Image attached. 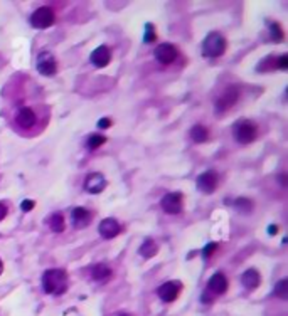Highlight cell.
I'll use <instances>...</instances> for the list:
<instances>
[{
    "label": "cell",
    "instance_id": "7402d4cb",
    "mask_svg": "<svg viewBox=\"0 0 288 316\" xmlns=\"http://www.w3.org/2000/svg\"><path fill=\"white\" fill-rule=\"evenodd\" d=\"M105 141H107V137H103V135H90L88 141H86V146H88V150L93 152V150L100 148Z\"/></svg>",
    "mask_w": 288,
    "mask_h": 316
},
{
    "label": "cell",
    "instance_id": "8fae6325",
    "mask_svg": "<svg viewBox=\"0 0 288 316\" xmlns=\"http://www.w3.org/2000/svg\"><path fill=\"white\" fill-rule=\"evenodd\" d=\"M207 289H209V293H213L214 296L224 295L226 289H228V278L222 273L213 274V276L209 278V281H207Z\"/></svg>",
    "mask_w": 288,
    "mask_h": 316
},
{
    "label": "cell",
    "instance_id": "4dcf8cb0",
    "mask_svg": "<svg viewBox=\"0 0 288 316\" xmlns=\"http://www.w3.org/2000/svg\"><path fill=\"white\" fill-rule=\"evenodd\" d=\"M5 215H7V205L3 202H0V220L5 217Z\"/></svg>",
    "mask_w": 288,
    "mask_h": 316
},
{
    "label": "cell",
    "instance_id": "7a4b0ae2",
    "mask_svg": "<svg viewBox=\"0 0 288 316\" xmlns=\"http://www.w3.org/2000/svg\"><path fill=\"white\" fill-rule=\"evenodd\" d=\"M226 51V39L219 32H211L202 42V54L206 57H219Z\"/></svg>",
    "mask_w": 288,
    "mask_h": 316
},
{
    "label": "cell",
    "instance_id": "f546056e",
    "mask_svg": "<svg viewBox=\"0 0 288 316\" xmlns=\"http://www.w3.org/2000/svg\"><path fill=\"white\" fill-rule=\"evenodd\" d=\"M278 64H280V69H283V71H285V69H287V54H283V56L280 57Z\"/></svg>",
    "mask_w": 288,
    "mask_h": 316
},
{
    "label": "cell",
    "instance_id": "9c48e42d",
    "mask_svg": "<svg viewBox=\"0 0 288 316\" xmlns=\"http://www.w3.org/2000/svg\"><path fill=\"white\" fill-rule=\"evenodd\" d=\"M162 209L167 214H179L182 211V193L180 192H170L162 197L160 200Z\"/></svg>",
    "mask_w": 288,
    "mask_h": 316
},
{
    "label": "cell",
    "instance_id": "d6986e66",
    "mask_svg": "<svg viewBox=\"0 0 288 316\" xmlns=\"http://www.w3.org/2000/svg\"><path fill=\"white\" fill-rule=\"evenodd\" d=\"M189 135H191L192 141H196V143H204L209 140V130H207L204 124H194V126L191 128V131H189Z\"/></svg>",
    "mask_w": 288,
    "mask_h": 316
},
{
    "label": "cell",
    "instance_id": "e0dca14e",
    "mask_svg": "<svg viewBox=\"0 0 288 316\" xmlns=\"http://www.w3.org/2000/svg\"><path fill=\"white\" fill-rule=\"evenodd\" d=\"M72 224H74V227H78V229H81V227H86L88 224L91 222V212L86 211V209L83 207H76L72 209Z\"/></svg>",
    "mask_w": 288,
    "mask_h": 316
},
{
    "label": "cell",
    "instance_id": "7c38bea8",
    "mask_svg": "<svg viewBox=\"0 0 288 316\" xmlns=\"http://www.w3.org/2000/svg\"><path fill=\"white\" fill-rule=\"evenodd\" d=\"M120 232H122V226H120L118 220H116V219L108 217V219L101 220V224H100V234H101V237L113 239V237L118 236Z\"/></svg>",
    "mask_w": 288,
    "mask_h": 316
},
{
    "label": "cell",
    "instance_id": "4fadbf2b",
    "mask_svg": "<svg viewBox=\"0 0 288 316\" xmlns=\"http://www.w3.org/2000/svg\"><path fill=\"white\" fill-rule=\"evenodd\" d=\"M107 187V180L101 174H90L85 180V190L90 193H100Z\"/></svg>",
    "mask_w": 288,
    "mask_h": 316
},
{
    "label": "cell",
    "instance_id": "d6a6232c",
    "mask_svg": "<svg viewBox=\"0 0 288 316\" xmlns=\"http://www.w3.org/2000/svg\"><path fill=\"white\" fill-rule=\"evenodd\" d=\"M2 271H3V264H2V261H0V274H2Z\"/></svg>",
    "mask_w": 288,
    "mask_h": 316
},
{
    "label": "cell",
    "instance_id": "2e32d148",
    "mask_svg": "<svg viewBox=\"0 0 288 316\" xmlns=\"http://www.w3.org/2000/svg\"><path fill=\"white\" fill-rule=\"evenodd\" d=\"M111 276H113V271L107 266V264H96V266L91 269V278L96 282H100V284L108 282L111 279Z\"/></svg>",
    "mask_w": 288,
    "mask_h": 316
},
{
    "label": "cell",
    "instance_id": "4316f807",
    "mask_svg": "<svg viewBox=\"0 0 288 316\" xmlns=\"http://www.w3.org/2000/svg\"><path fill=\"white\" fill-rule=\"evenodd\" d=\"M216 249H217V244H216V242H211V244H207L206 247H204L202 252H204V256H206V257H211V254H213V252L216 251Z\"/></svg>",
    "mask_w": 288,
    "mask_h": 316
},
{
    "label": "cell",
    "instance_id": "836d02e7",
    "mask_svg": "<svg viewBox=\"0 0 288 316\" xmlns=\"http://www.w3.org/2000/svg\"><path fill=\"white\" fill-rule=\"evenodd\" d=\"M118 316H130V315H126V313H122V315H118Z\"/></svg>",
    "mask_w": 288,
    "mask_h": 316
},
{
    "label": "cell",
    "instance_id": "d4e9b609",
    "mask_svg": "<svg viewBox=\"0 0 288 316\" xmlns=\"http://www.w3.org/2000/svg\"><path fill=\"white\" fill-rule=\"evenodd\" d=\"M270 32H271V39L275 40V42L283 40V31H282V27H280L278 22H273V24L270 25Z\"/></svg>",
    "mask_w": 288,
    "mask_h": 316
},
{
    "label": "cell",
    "instance_id": "52a82bcc",
    "mask_svg": "<svg viewBox=\"0 0 288 316\" xmlns=\"http://www.w3.org/2000/svg\"><path fill=\"white\" fill-rule=\"evenodd\" d=\"M37 71L41 72L42 76H54L57 71V62L54 59V56L51 53H41L37 56Z\"/></svg>",
    "mask_w": 288,
    "mask_h": 316
},
{
    "label": "cell",
    "instance_id": "cb8c5ba5",
    "mask_svg": "<svg viewBox=\"0 0 288 316\" xmlns=\"http://www.w3.org/2000/svg\"><path fill=\"white\" fill-rule=\"evenodd\" d=\"M275 296H278L280 299H287L288 298V281L287 279H282V281L275 286Z\"/></svg>",
    "mask_w": 288,
    "mask_h": 316
},
{
    "label": "cell",
    "instance_id": "8992f818",
    "mask_svg": "<svg viewBox=\"0 0 288 316\" xmlns=\"http://www.w3.org/2000/svg\"><path fill=\"white\" fill-rule=\"evenodd\" d=\"M219 185V175L214 170H207L198 178V189L202 193H213Z\"/></svg>",
    "mask_w": 288,
    "mask_h": 316
},
{
    "label": "cell",
    "instance_id": "1f68e13d",
    "mask_svg": "<svg viewBox=\"0 0 288 316\" xmlns=\"http://www.w3.org/2000/svg\"><path fill=\"white\" fill-rule=\"evenodd\" d=\"M276 232H278V227H276V226H270V234L273 236V234H276Z\"/></svg>",
    "mask_w": 288,
    "mask_h": 316
},
{
    "label": "cell",
    "instance_id": "5bb4252c",
    "mask_svg": "<svg viewBox=\"0 0 288 316\" xmlns=\"http://www.w3.org/2000/svg\"><path fill=\"white\" fill-rule=\"evenodd\" d=\"M110 61H111V53L107 46L96 47V49L91 53V62H93V66H96V68H105V66L110 64Z\"/></svg>",
    "mask_w": 288,
    "mask_h": 316
},
{
    "label": "cell",
    "instance_id": "44dd1931",
    "mask_svg": "<svg viewBox=\"0 0 288 316\" xmlns=\"http://www.w3.org/2000/svg\"><path fill=\"white\" fill-rule=\"evenodd\" d=\"M49 227L54 230V232H63L66 229V222H64V217L61 212H56L49 217Z\"/></svg>",
    "mask_w": 288,
    "mask_h": 316
},
{
    "label": "cell",
    "instance_id": "3957f363",
    "mask_svg": "<svg viewBox=\"0 0 288 316\" xmlns=\"http://www.w3.org/2000/svg\"><path fill=\"white\" fill-rule=\"evenodd\" d=\"M233 135H234L236 141L241 145H248V143L254 141L258 137V128L253 121L248 120H239L233 128Z\"/></svg>",
    "mask_w": 288,
    "mask_h": 316
},
{
    "label": "cell",
    "instance_id": "277c9868",
    "mask_svg": "<svg viewBox=\"0 0 288 316\" xmlns=\"http://www.w3.org/2000/svg\"><path fill=\"white\" fill-rule=\"evenodd\" d=\"M56 20V14L49 7H39L37 10H34L31 16V24L36 29H47L54 24Z\"/></svg>",
    "mask_w": 288,
    "mask_h": 316
},
{
    "label": "cell",
    "instance_id": "ac0fdd59",
    "mask_svg": "<svg viewBox=\"0 0 288 316\" xmlns=\"http://www.w3.org/2000/svg\"><path fill=\"white\" fill-rule=\"evenodd\" d=\"M260 281H261V276H260V273H258L256 269L244 271L243 276H241V284L246 289H250V291H251V289H256L258 284H260Z\"/></svg>",
    "mask_w": 288,
    "mask_h": 316
},
{
    "label": "cell",
    "instance_id": "ffe728a7",
    "mask_svg": "<svg viewBox=\"0 0 288 316\" xmlns=\"http://www.w3.org/2000/svg\"><path fill=\"white\" fill-rule=\"evenodd\" d=\"M138 252H140V256H144L145 259H150V257H154L157 254V244H155L154 239H147V241L140 246Z\"/></svg>",
    "mask_w": 288,
    "mask_h": 316
},
{
    "label": "cell",
    "instance_id": "6da1fadb",
    "mask_svg": "<svg viewBox=\"0 0 288 316\" xmlns=\"http://www.w3.org/2000/svg\"><path fill=\"white\" fill-rule=\"evenodd\" d=\"M42 289L47 295H63L68 289V274L63 269H47L42 274Z\"/></svg>",
    "mask_w": 288,
    "mask_h": 316
},
{
    "label": "cell",
    "instance_id": "603a6c76",
    "mask_svg": "<svg viewBox=\"0 0 288 316\" xmlns=\"http://www.w3.org/2000/svg\"><path fill=\"white\" fill-rule=\"evenodd\" d=\"M233 205H234L236 211L243 212V214H248V212L253 209V204H251V200H248V198H236Z\"/></svg>",
    "mask_w": 288,
    "mask_h": 316
},
{
    "label": "cell",
    "instance_id": "5b68a950",
    "mask_svg": "<svg viewBox=\"0 0 288 316\" xmlns=\"http://www.w3.org/2000/svg\"><path fill=\"white\" fill-rule=\"evenodd\" d=\"M239 99V91L238 88H228V89H224L222 93L219 94V98L216 99V109L219 113L222 111H228V109H231L233 106L238 103Z\"/></svg>",
    "mask_w": 288,
    "mask_h": 316
},
{
    "label": "cell",
    "instance_id": "30bf717a",
    "mask_svg": "<svg viewBox=\"0 0 288 316\" xmlns=\"http://www.w3.org/2000/svg\"><path fill=\"white\" fill-rule=\"evenodd\" d=\"M179 53L176 49V46H172V44H160V46H157L155 49V59L160 62V64H170V62H174L177 59Z\"/></svg>",
    "mask_w": 288,
    "mask_h": 316
},
{
    "label": "cell",
    "instance_id": "f1b7e54d",
    "mask_svg": "<svg viewBox=\"0 0 288 316\" xmlns=\"http://www.w3.org/2000/svg\"><path fill=\"white\" fill-rule=\"evenodd\" d=\"M98 126L103 128V130H107V128L111 126V120L110 118H101L100 121H98Z\"/></svg>",
    "mask_w": 288,
    "mask_h": 316
},
{
    "label": "cell",
    "instance_id": "484cf974",
    "mask_svg": "<svg viewBox=\"0 0 288 316\" xmlns=\"http://www.w3.org/2000/svg\"><path fill=\"white\" fill-rule=\"evenodd\" d=\"M155 37H157V35H155V27H154V25H152V24H147V25H145V35H144V40H145V42H147V44H150V42H154Z\"/></svg>",
    "mask_w": 288,
    "mask_h": 316
},
{
    "label": "cell",
    "instance_id": "83f0119b",
    "mask_svg": "<svg viewBox=\"0 0 288 316\" xmlns=\"http://www.w3.org/2000/svg\"><path fill=\"white\" fill-rule=\"evenodd\" d=\"M34 205H36L34 200H29V198H27V200L22 202V205H20V207H22L24 212H29V211H32V209H34Z\"/></svg>",
    "mask_w": 288,
    "mask_h": 316
},
{
    "label": "cell",
    "instance_id": "ba28073f",
    "mask_svg": "<svg viewBox=\"0 0 288 316\" xmlns=\"http://www.w3.org/2000/svg\"><path fill=\"white\" fill-rule=\"evenodd\" d=\"M182 289V282L180 281H169V282H163L159 289H157V295L162 301L165 303H172L174 299L179 296Z\"/></svg>",
    "mask_w": 288,
    "mask_h": 316
},
{
    "label": "cell",
    "instance_id": "9a60e30c",
    "mask_svg": "<svg viewBox=\"0 0 288 316\" xmlns=\"http://www.w3.org/2000/svg\"><path fill=\"white\" fill-rule=\"evenodd\" d=\"M16 121L22 128H32L36 124V113L31 108H20L16 113Z\"/></svg>",
    "mask_w": 288,
    "mask_h": 316
}]
</instances>
